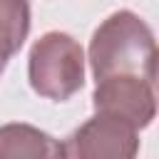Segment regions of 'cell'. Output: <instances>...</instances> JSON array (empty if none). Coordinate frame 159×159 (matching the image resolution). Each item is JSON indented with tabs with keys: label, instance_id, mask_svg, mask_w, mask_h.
<instances>
[{
	"label": "cell",
	"instance_id": "cell-1",
	"mask_svg": "<svg viewBox=\"0 0 159 159\" xmlns=\"http://www.w3.org/2000/svg\"><path fill=\"white\" fill-rule=\"evenodd\" d=\"M94 82L114 77L157 80V40L134 10H114L92 32L87 57Z\"/></svg>",
	"mask_w": 159,
	"mask_h": 159
},
{
	"label": "cell",
	"instance_id": "cell-2",
	"mask_svg": "<svg viewBox=\"0 0 159 159\" xmlns=\"http://www.w3.org/2000/svg\"><path fill=\"white\" fill-rule=\"evenodd\" d=\"M84 50L62 30L40 35L27 55V80L37 97L67 102L84 87Z\"/></svg>",
	"mask_w": 159,
	"mask_h": 159
},
{
	"label": "cell",
	"instance_id": "cell-3",
	"mask_svg": "<svg viewBox=\"0 0 159 159\" xmlns=\"http://www.w3.org/2000/svg\"><path fill=\"white\" fill-rule=\"evenodd\" d=\"M65 144V159H137L139 129L109 117L92 114L75 127Z\"/></svg>",
	"mask_w": 159,
	"mask_h": 159
},
{
	"label": "cell",
	"instance_id": "cell-4",
	"mask_svg": "<svg viewBox=\"0 0 159 159\" xmlns=\"http://www.w3.org/2000/svg\"><path fill=\"white\" fill-rule=\"evenodd\" d=\"M92 109L97 114L117 117L134 129H147L157 117L154 82L142 77H114L94 82Z\"/></svg>",
	"mask_w": 159,
	"mask_h": 159
},
{
	"label": "cell",
	"instance_id": "cell-5",
	"mask_svg": "<svg viewBox=\"0 0 159 159\" xmlns=\"http://www.w3.org/2000/svg\"><path fill=\"white\" fill-rule=\"evenodd\" d=\"M0 159H65V144L27 122L0 124Z\"/></svg>",
	"mask_w": 159,
	"mask_h": 159
},
{
	"label": "cell",
	"instance_id": "cell-6",
	"mask_svg": "<svg viewBox=\"0 0 159 159\" xmlns=\"http://www.w3.org/2000/svg\"><path fill=\"white\" fill-rule=\"evenodd\" d=\"M30 0H0V77L30 35Z\"/></svg>",
	"mask_w": 159,
	"mask_h": 159
}]
</instances>
